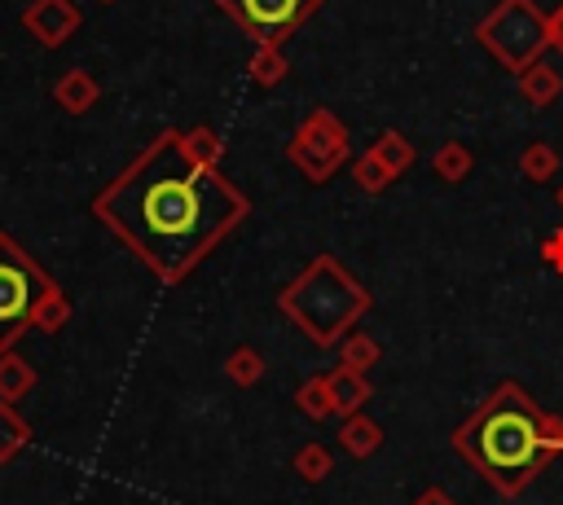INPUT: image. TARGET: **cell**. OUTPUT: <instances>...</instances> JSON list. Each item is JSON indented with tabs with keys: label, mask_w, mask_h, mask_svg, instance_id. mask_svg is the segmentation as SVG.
Listing matches in <instances>:
<instances>
[{
	"label": "cell",
	"mask_w": 563,
	"mask_h": 505,
	"mask_svg": "<svg viewBox=\"0 0 563 505\" xmlns=\"http://www.w3.org/2000/svg\"><path fill=\"white\" fill-rule=\"evenodd\" d=\"M92 215L163 285H176L251 215V198L220 167L194 162L180 132L163 127L92 198Z\"/></svg>",
	"instance_id": "1"
},
{
	"label": "cell",
	"mask_w": 563,
	"mask_h": 505,
	"mask_svg": "<svg viewBox=\"0 0 563 505\" xmlns=\"http://www.w3.org/2000/svg\"><path fill=\"white\" fill-rule=\"evenodd\" d=\"M449 444L493 492L519 496L563 452V417L545 413L528 386L506 378L449 435Z\"/></svg>",
	"instance_id": "2"
},
{
	"label": "cell",
	"mask_w": 563,
	"mask_h": 505,
	"mask_svg": "<svg viewBox=\"0 0 563 505\" xmlns=\"http://www.w3.org/2000/svg\"><path fill=\"white\" fill-rule=\"evenodd\" d=\"M277 307L308 343L339 347L352 325L374 307V294L334 255H317L277 290Z\"/></svg>",
	"instance_id": "3"
},
{
	"label": "cell",
	"mask_w": 563,
	"mask_h": 505,
	"mask_svg": "<svg viewBox=\"0 0 563 505\" xmlns=\"http://www.w3.org/2000/svg\"><path fill=\"white\" fill-rule=\"evenodd\" d=\"M62 285L0 228V351H13L26 329H35V312Z\"/></svg>",
	"instance_id": "4"
},
{
	"label": "cell",
	"mask_w": 563,
	"mask_h": 505,
	"mask_svg": "<svg viewBox=\"0 0 563 505\" xmlns=\"http://www.w3.org/2000/svg\"><path fill=\"white\" fill-rule=\"evenodd\" d=\"M475 44L510 75H523L541 53L550 48L545 35V13L537 0H497L479 22H475Z\"/></svg>",
	"instance_id": "5"
},
{
	"label": "cell",
	"mask_w": 563,
	"mask_h": 505,
	"mask_svg": "<svg viewBox=\"0 0 563 505\" xmlns=\"http://www.w3.org/2000/svg\"><path fill=\"white\" fill-rule=\"evenodd\" d=\"M286 158L295 162V171L308 180V184H325L334 180V171L352 158V136L343 127V119L325 105H312L299 127L290 132L286 141Z\"/></svg>",
	"instance_id": "6"
},
{
	"label": "cell",
	"mask_w": 563,
	"mask_h": 505,
	"mask_svg": "<svg viewBox=\"0 0 563 505\" xmlns=\"http://www.w3.org/2000/svg\"><path fill=\"white\" fill-rule=\"evenodd\" d=\"M255 44H286L325 0H216Z\"/></svg>",
	"instance_id": "7"
},
{
	"label": "cell",
	"mask_w": 563,
	"mask_h": 505,
	"mask_svg": "<svg viewBox=\"0 0 563 505\" xmlns=\"http://www.w3.org/2000/svg\"><path fill=\"white\" fill-rule=\"evenodd\" d=\"M84 13L75 0H31L22 9V26L44 44V48H62L75 31H79Z\"/></svg>",
	"instance_id": "8"
},
{
	"label": "cell",
	"mask_w": 563,
	"mask_h": 505,
	"mask_svg": "<svg viewBox=\"0 0 563 505\" xmlns=\"http://www.w3.org/2000/svg\"><path fill=\"white\" fill-rule=\"evenodd\" d=\"M53 101L66 110V114H88L97 101H101V83L84 70V66H70L53 79Z\"/></svg>",
	"instance_id": "9"
},
{
	"label": "cell",
	"mask_w": 563,
	"mask_h": 505,
	"mask_svg": "<svg viewBox=\"0 0 563 505\" xmlns=\"http://www.w3.org/2000/svg\"><path fill=\"white\" fill-rule=\"evenodd\" d=\"M325 386H330V400H334V417H339V422L352 417V413H361V408L369 404V395H374L369 373H352V369H343V364H334V369L325 373Z\"/></svg>",
	"instance_id": "10"
},
{
	"label": "cell",
	"mask_w": 563,
	"mask_h": 505,
	"mask_svg": "<svg viewBox=\"0 0 563 505\" xmlns=\"http://www.w3.org/2000/svg\"><path fill=\"white\" fill-rule=\"evenodd\" d=\"M334 439H339V448H343L352 461H369V457L383 448V426H378L374 417H365V413H352V417L339 422Z\"/></svg>",
	"instance_id": "11"
},
{
	"label": "cell",
	"mask_w": 563,
	"mask_h": 505,
	"mask_svg": "<svg viewBox=\"0 0 563 505\" xmlns=\"http://www.w3.org/2000/svg\"><path fill=\"white\" fill-rule=\"evenodd\" d=\"M519 79V97L528 101V105H537V110H545V105H554L559 97H563V75L550 66V61H532L523 75H515Z\"/></svg>",
	"instance_id": "12"
},
{
	"label": "cell",
	"mask_w": 563,
	"mask_h": 505,
	"mask_svg": "<svg viewBox=\"0 0 563 505\" xmlns=\"http://www.w3.org/2000/svg\"><path fill=\"white\" fill-rule=\"evenodd\" d=\"M35 382H40V373H35V364H31L26 356L0 351V400H4V404H18L22 395H31Z\"/></svg>",
	"instance_id": "13"
},
{
	"label": "cell",
	"mask_w": 563,
	"mask_h": 505,
	"mask_svg": "<svg viewBox=\"0 0 563 505\" xmlns=\"http://www.w3.org/2000/svg\"><path fill=\"white\" fill-rule=\"evenodd\" d=\"M290 75V57L282 53V44H255L251 61H246V79L255 88H277Z\"/></svg>",
	"instance_id": "14"
},
{
	"label": "cell",
	"mask_w": 563,
	"mask_h": 505,
	"mask_svg": "<svg viewBox=\"0 0 563 505\" xmlns=\"http://www.w3.org/2000/svg\"><path fill=\"white\" fill-rule=\"evenodd\" d=\"M431 171H435V180H444V184H462V180L475 171V149L462 145V141H444V145L431 154Z\"/></svg>",
	"instance_id": "15"
},
{
	"label": "cell",
	"mask_w": 563,
	"mask_h": 505,
	"mask_svg": "<svg viewBox=\"0 0 563 505\" xmlns=\"http://www.w3.org/2000/svg\"><path fill=\"white\" fill-rule=\"evenodd\" d=\"M519 176L528 184H550L559 176V149L550 141H528L519 149Z\"/></svg>",
	"instance_id": "16"
},
{
	"label": "cell",
	"mask_w": 563,
	"mask_h": 505,
	"mask_svg": "<svg viewBox=\"0 0 563 505\" xmlns=\"http://www.w3.org/2000/svg\"><path fill=\"white\" fill-rule=\"evenodd\" d=\"M290 465H295V474H299L303 483H325V479H330V470H334V452H330L321 439H308V444H299V448H295Z\"/></svg>",
	"instance_id": "17"
},
{
	"label": "cell",
	"mask_w": 563,
	"mask_h": 505,
	"mask_svg": "<svg viewBox=\"0 0 563 505\" xmlns=\"http://www.w3.org/2000/svg\"><path fill=\"white\" fill-rule=\"evenodd\" d=\"M378 360H383V347H378L374 334H356V329H352V334L339 343V364L352 369V373H369Z\"/></svg>",
	"instance_id": "18"
},
{
	"label": "cell",
	"mask_w": 563,
	"mask_h": 505,
	"mask_svg": "<svg viewBox=\"0 0 563 505\" xmlns=\"http://www.w3.org/2000/svg\"><path fill=\"white\" fill-rule=\"evenodd\" d=\"M352 184H356L361 193H387V189L396 184V176L387 171V162H383L374 149H365V154L352 158Z\"/></svg>",
	"instance_id": "19"
},
{
	"label": "cell",
	"mask_w": 563,
	"mask_h": 505,
	"mask_svg": "<svg viewBox=\"0 0 563 505\" xmlns=\"http://www.w3.org/2000/svg\"><path fill=\"white\" fill-rule=\"evenodd\" d=\"M180 141H185V149H189L194 162H202V167H220V158H224V141H220L216 127L194 123V127L180 132Z\"/></svg>",
	"instance_id": "20"
},
{
	"label": "cell",
	"mask_w": 563,
	"mask_h": 505,
	"mask_svg": "<svg viewBox=\"0 0 563 505\" xmlns=\"http://www.w3.org/2000/svg\"><path fill=\"white\" fill-rule=\"evenodd\" d=\"M383 162H387V171L400 180L409 167H413V145H409V136L405 132H396V127H387V132H378V141L369 145Z\"/></svg>",
	"instance_id": "21"
},
{
	"label": "cell",
	"mask_w": 563,
	"mask_h": 505,
	"mask_svg": "<svg viewBox=\"0 0 563 505\" xmlns=\"http://www.w3.org/2000/svg\"><path fill=\"white\" fill-rule=\"evenodd\" d=\"M295 404H299V413H303L308 422H325V417H334V400H330L325 373L303 378V382H299V391H295Z\"/></svg>",
	"instance_id": "22"
},
{
	"label": "cell",
	"mask_w": 563,
	"mask_h": 505,
	"mask_svg": "<svg viewBox=\"0 0 563 505\" xmlns=\"http://www.w3.org/2000/svg\"><path fill=\"white\" fill-rule=\"evenodd\" d=\"M26 444H31V426H26V417H22L13 404L0 400V461H13Z\"/></svg>",
	"instance_id": "23"
},
{
	"label": "cell",
	"mask_w": 563,
	"mask_h": 505,
	"mask_svg": "<svg viewBox=\"0 0 563 505\" xmlns=\"http://www.w3.org/2000/svg\"><path fill=\"white\" fill-rule=\"evenodd\" d=\"M224 378L233 386H255L264 378V356L255 347H233L229 360H224Z\"/></svg>",
	"instance_id": "24"
},
{
	"label": "cell",
	"mask_w": 563,
	"mask_h": 505,
	"mask_svg": "<svg viewBox=\"0 0 563 505\" xmlns=\"http://www.w3.org/2000/svg\"><path fill=\"white\" fill-rule=\"evenodd\" d=\"M62 325H70V299L57 290V294L35 312V329H40V334H57Z\"/></svg>",
	"instance_id": "25"
},
{
	"label": "cell",
	"mask_w": 563,
	"mask_h": 505,
	"mask_svg": "<svg viewBox=\"0 0 563 505\" xmlns=\"http://www.w3.org/2000/svg\"><path fill=\"white\" fill-rule=\"evenodd\" d=\"M537 255H541V263H545L550 272H559V277H563V224H559L554 233H545V237H541V250H537Z\"/></svg>",
	"instance_id": "26"
},
{
	"label": "cell",
	"mask_w": 563,
	"mask_h": 505,
	"mask_svg": "<svg viewBox=\"0 0 563 505\" xmlns=\"http://www.w3.org/2000/svg\"><path fill=\"white\" fill-rule=\"evenodd\" d=\"M409 505H457V501H453V496H449L440 483H431V487H422V492H418Z\"/></svg>",
	"instance_id": "27"
},
{
	"label": "cell",
	"mask_w": 563,
	"mask_h": 505,
	"mask_svg": "<svg viewBox=\"0 0 563 505\" xmlns=\"http://www.w3.org/2000/svg\"><path fill=\"white\" fill-rule=\"evenodd\" d=\"M545 35H550V48L563 53V4L554 13H545Z\"/></svg>",
	"instance_id": "28"
},
{
	"label": "cell",
	"mask_w": 563,
	"mask_h": 505,
	"mask_svg": "<svg viewBox=\"0 0 563 505\" xmlns=\"http://www.w3.org/2000/svg\"><path fill=\"white\" fill-rule=\"evenodd\" d=\"M554 206H559V211H563V184H559V189H554Z\"/></svg>",
	"instance_id": "29"
},
{
	"label": "cell",
	"mask_w": 563,
	"mask_h": 505,
	"mask_svg": "<svg viewBox=\"0 0 563 505\" xmlns=\"http://www.w3.org/2000/svg\"><path fill=\"white\" fill-rule=\"evenodd\" d=\"M106 4H110V0H106Z\"/></svg>",
	"instance_id": "30"
}]
</instances>
